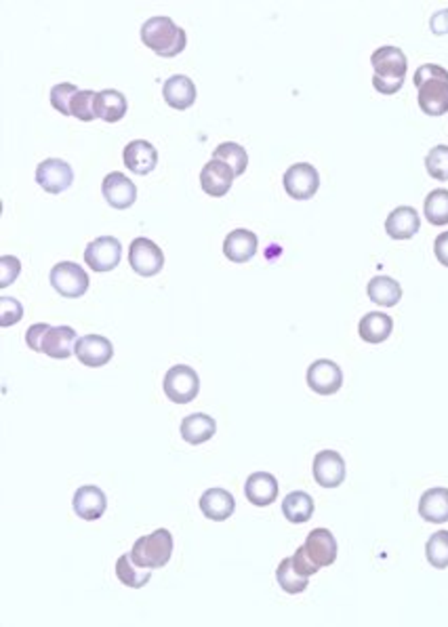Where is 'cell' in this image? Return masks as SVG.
<instances>
[{
  "instance_id": "3",
  "label": "cell",
  "mask_w": 448,
  "mask_h": 627,
  "mask_svg": "<svg viewBox=\"0 0 448 627\" xmlns=\"http://www.w3.org/2000/svg\"><path fill=\"white\" fill-rule=\"evenodd\" d=\"M131 560L142 569H162L173 556V535L169 529H158L152 535L139 537L131 547Z\"/></svg>"
},
{
  "instance_id": "6",
  "label": "cell",
  "mask_w": 448,
  "mask_h": 627,
  "mask_svg": "<svg viewBox=\"0 0 448 627\" xmlns=\"http://www.w3.org/2000/svg\"><path fill=\"white\" fill-rule=\"evenodd\" d=\"M128 263H131L133 272H137L139 276L150 278L162 272L165 267V253L154 240L139 236L128 246Z\"/></svg>"
},
{
  "instance_id": "37",
  "label": "cell",
  "mask_w": 448,
  "mask_h": 627,
  "mask_svg": "<svg viewBox=\"0 0 448 627\" xmlns=\"http://www.w3.org/2000/svg\"><path fill=\"white\" fill-rule=\"evenodd\" d=\"M81 91L76 85L72 82H61V85H55L49 93V99H51V105L59 114L72 116V102H74L76 93Z\"/></svg>"
},
{
  "instance_id": "1",
  "label": "cell",
  "mask_w": 448,
  "mask_h": 627,
  "mask_svg": "<svg viewBox=\"0 0 448 627\" xmlns=\"http://www.w3.org/2000/svg\"><path fill=\"white\" fill-rule=\"evenodd\" d=\"M375 76L373 87L381 95H394L405 85V76L408 61L402 49L398 47H381L371 58Z\"/></svg>"
},
{
  "instance_id": "22",
  "label": "cell",
  "mask_w": 448,
  "mask_h": 627,
  "mask_svg": "<svg viewBox=\"0 0 448 627\" xmlns=\"http://www.w3.org/2000/svg\"><path fill=\"white\" fill-rule=\"evenodd\" d=\"M419 108L428 116H444L448 112V81H428L419 85Z\"/></svg>"
},
{
  "instance_id": "13",
  "label": "cell",
  "mask_w": 448,
  "mask_h": 627,
  "mask_svg": "<svg viewBox=\"0 0 448 627\" xmlns=\"http://www.w3.org/2000/svg\"><path fill=\"white\" fill-rule=\"evenodd\" d=\"M234 179H236V173H234L226 162L215 160L206 162L200 171V188L206 196H212V198H221L229 192L232 188Z\"/></svg>"
},
{
  "instance_id": "17",
  "label": "cell",
  "mask_w": 448,
  "mask_h": 627,
  "mask_svg": "<svg viewBox=\"0 0 448 627\" xmlns=\"http://www.w3.org/2000/svg\"><path fill=\"white\" fill-rule=\"evenodd\" d=\"M125 166L135 175H150L158 165V150L145 139H135L125 148L122 152Z\"/></svg>"
},
{
  "instance_id": "30",
  "label": "cell",
  "mask_w": 448,
  "mask_h": 627,
  "mask_svg": "<svg viewBox=\"0 0 448 627\" xmlns=\"http://www.w3.org/2000/svg\"><path fill=\"white\" fill-rule=\"evenodd\" d=\"M282 514L289 522L304 524L313 514V499L304 491H293L284 497Z\"/></svg>"
},
{
  "instance_id": "33",
  "label": "cell",
  "mask_w": 448,
  "mask_h": 627,
  "mask_svg": "<svg viewBox=\"0 0 448 627\" xmlns=\"http://www.w3.org/2000/svg\"><path fill=\"white\" fill-rule=\"evenodd\" d=\"M212 159L226 162V165L238 175H243L246 171V166H249V154H246V150L243 145L236 142H223L215 148V152H212Z\"/></svg>"
},
{
  "instance_id": "5",
  "label": "cell",
  "mask_w": 448,
  "mask_h": 627,
  "mask_svg": "<svg viewBox=\"0 0 448 627\" xmlns=\"http://www.w3.org/2000/svg\"><path fill=\"white\" fill-rule=\"evenodd\" d=\"M165 394L175 405H188L200 391V377L192 367L175 365L165 375Z\"/></svg>"
},
{
  "instance_id": "40",
  "label": "cell",
  "mask_w": 448,
  "mask_h": 627,
  "mask_svg": "<svg viewBox=\"0 0 448 627\" xmlns=\"http://www.w3.org/2000/svg\"><path fill=\"white\" fill-rule=\"evenodd\" d=\"M21 272V261L13 255L0 257V289H7L13 284V280H18Z\"/></svg>"
},
{
  "instance_id": "18",
  "label": "cell",
  "mask_w": 448,
  "mask_h": 627,
  "mask_svg": "<svg viewBox=\"0 0 448 627\" xmlns=\"http://www.w3.org/2000/svg\"><path fill=\"white\" fill-rule=\"evenodd\" d=\"M244 495L253 506L266 507L272 506L278 497V480L270 472H255L246 478Z\"/></svg>"
},
{
  "instance_id": "32",
  "label": "cell",
  "mask_w": 448,
  "mask_h": 627,
  "mask_svg": "<svg viewBox=\"0 0 448 627\" xmlns=\"http://www.w3.org/2000/svg\"><path fill=\"white\" fill-rule=\"evenodd\" d=\"M116 577H119L122 585L139 590V587H143L150 581V569H142L139 564L133 562L131 553H125L116 562Z\"/></svg>"
},
{
  "instance_id": "25",
  "label": "cell",
  "mask_w": 448,
  "mask_h": 627,
  "mask_svg": "<svg viewBox=\"0 0 448 627\" xmlns=\"http://www.w3.org/2000/svg\"><path fill=\"white\" fill-rule=\"evenodd\" d=\"M419 516L431 524L448 522V489L436 486L425 491L419 499Z\"/></svg>"
},
{
  "instance_id": "15",
  "label": "cell",
  "mask_w": 448,
  "mask_h": 627,
  "mask_svg": "<svg viewBox=\"0 0 448 627\" xmlns=\"http://www.w3.org/2000/svg\"><path fill=\"white\" fill-rule=\"evenodd\" d=\"M76 356L81 360V365L99 368L105 367L114 356V345L110 339L102 337V335H85L78 339L76 344Z\"/></svg>"
},
{
  "instance_id": "12",
  "label": "cell",
  "mask_w": 448,
  "mask_h": 627,
  "mask_svg": "<svg viewBox=\"0 0 448 627\" xmlns=\"http://www.w3.org/2000/svg\"><path fill=\"white\" fill-rule=\"evenodd\" d=\"M307 558L316 564L318 569L330 567L337 560V539L328 529H313L304 543Z\"/></svg>"
},
{
  "instance_id": "41",
  "label": "cell",
  "mask_w": 448,
  "mask_h": 627,
  "mask_svg": "<svg viewBox=\"0 0 448 627\" xmlns=\"http://www.w3.org/2000/svg\"><path fill=\"white\" fill-rule=\"evenodd\" d=\"M413 81H414V87L423 85V82H428V81H448V70H444L442 66H436V64H425L417 72H414Z\"/></svg>"
},
{
  "instance_id": "31",
  "label": "cell",
  "mask_w": 448,
  "mask_h": 627,
  "mask_svg": "<svg viewBox=\"0 0 448 627\" xmlns=\"http://www.w3.org/2000/svg\"><path fill=\"white\" fill-rule=\"evenodd\" d=\"M276 579H278V585L282 587V592L287 593H301L307 590V585H310V577L301 575L299 570L295 569L293 558H284L282 562L278 564Z\"/></svg>"
},
{
  "instance_id": "8",
  "label": "cell",
  "mask_w": 448,
  "mask_h": 627,
  "mask_svg": "<svg viewBox=\"0 0 448 627\" xmlns=\"http://www.w3.org/2000/svg\"><path fill=\"white\" fill-rule=\"evenodd\" d=\"M122 257V244L114 236H102L89 243L85 249V263L93 272H112L119 267Z\"/></svg>"
},
{
  "instance_id": "39",
  "label": "cell",
  "mask_w": 448,
  "mask_h": 627,
  "mask_svg": "<svg viewBox=\"0 0 448 627\" xmlns=\"http://www.w3.org/2000/svg\"><path fill=\"white\" fill-rule=\"evenodd\" d=\"M24 318V306L13 297H0V327H13Z\"/></svg>"
},
{
  "instance_id": "29",
  "label": "cell",
  "mask_w": 448,
  "mask_h": 627,
  "mask_svg": "<svg viewBox=\"0 0 448 627\" xmlns=\"http://www.w3.org/2000/svg\"><path fill=\"white\" fill-rule=\"evenodd\" d=\"M367 293L371 297L373 304L381 307H394L400 304L402 299L400 283L390 276H375L371 283H368Z\"/></svg>"
},
{
  "instance_id": "16",
  "label": "cell",
  "mask_w": 448,
  "mask_h": 627,
  "mask_svg": "<svg viewBox=\"0 0 448 627\" xmlns=\"http://www.w3.org/2000/svg\"><path fill=\"white\" fill-rule=\"evenodd\" d=\"M72 506H74L78 518L93 522V520L102 518L105 509H108V497H105V492L99 486L87 484L74 492Z\"/></svg>"
},
{
  "instance_id": "20",
  "label": "cell",
  "mask_w": 448,
  "mask_h": 627,
  "mask_svg": "<svg viewBox=\"0 0 448 627\" xmlns=\"http://www.w3.org/2000/svg\"><path fill=\"white\" fill-rule=\"evenodd\" d=\"M257 246H259V240H257L255 234L251 229L238 228L229 232L226 240H223V255L234 263H246L253 259Z\"/></svg>"
},
{
  "instance_id": "2",
  "label": "cell",
  "mask_w": 448,
  "mask_h": 627,
  "mask_svg": "<svg viewBox=\"0 0 448 627\" xmlns=\"http://www.w3.org/2000/svg\"><path fill=\"white\" fill-rule=\"evenodd\" d=\"M142 43L160 58H175L186 49L188 36L171 18H152L142 26Z\"/></svg>"
},
{
  "instance_id": "27",
  "label": "cell",
  "mask_w": 448,
  "mask_h": 627,
  "mask_svg": "<svg viewBox=\"0 0 448 627\" xmlns=\"http://www.w3.org/2000/svg\"><path fill=\"white\" fill-rule=\"evenodd\" d=\"M215 432L217 422L211 415H205V413H192L182 422V438L192 446L209 442Z\"/></svg>"
},
{
  "instance_id": "19",
  "label": "cell",
  "mask_w": 448,
  "mask_h": 627,
  "mask_svg": "<svg viewBox=\"0 0 448 627\" xmlns=\"http://www.w3.org/2000/svg\"><path fill=\"white\" fill-rule=\"evenodd\" d=\"M198 506L203 516L212 520V522H223V520H228L234 514V509H236V499H234L232 492L226 489H209L203 492Z\"/></svg>"
},
{
  "instance_id": "21",
  "label": "cell",
  "mask_w": 448,
  "mask_h": 627,
  "mask_svg": "<svg viewBox=\"0 0 448 627\" xmlns=\"http://www.w3.org/2000/svg\"><path fill=\"white\" fill-rule=\"evenodd\" d=\"M419 229H421V220L413 206H398L385 220V232L394 240L413 238Z\"/></svg>"
},
{
  "instance_id": "42",
  "label": "cell",
  "mask_w": 448,
  "mask_h": 627,
  "mask_svg": "<svg viewBox=\"0 0 448 627\" xmlns=\"http://www.w3.org/2000/svg\"><path fill=\"white\" fill-rule=\"evenodd\" d=\"M51 324H47V322H36V324H32L30 329H27V333H26V344H27V348L30 350H35V352H42V344H44V337H47V333L51 331Z\"/></svg>"
},
{
  "instance_id": "26",
  "label": "cell",
  "mask_w": 448,
  "mask_h": 627,
  "mask_svg": "<svg viewBox=\"0 0 448 627\" xmlns=\"http://www.w3.org/2000/svg\"><path fill=\"white\" fill-rule=\"evenodd\" d=\"M391 331H394V321H391L390 314L383 312L364 314L360 324H358V333H360L362 341H367V344L371 345L383 344L391 335Z\"/></svg>"
},
{
  "instance_id": "43",
  "label": "cell",
  "mask_w": 448,
  "mask_h": 627,
  "mask_svg": "<svg viewBox=\"0 0 448 627\" xmlns=\"http://www.w3.org/2000/svg\"><path fill=\"white\" fill-rule=\"evenodd\" d=\"M290 558H293V564H295V569H297V570H299V573H301V575H305V577H312V575H316V573H318V570H321V569H318V567H316V564H313V562H312V560H310V558H307V553H305V550H304V546H301V547H299V550H297V552H295V556H290Z\"/></svg>"
},
{
  "instance_id": "11",
  "label": "cell",
  "mask_w": 448,
  "mask_h": 627,
  "mask_svg": "<svg viewBox=\"0 0 448 627\" xmlns=\"http://www.w3.org/2000/svg\"><path fill=\"white\" fill-rule=\"evenodd\" d=\"M312 472L322 489H337L345 480V461L337 451H321L313 457Z\"/></svg>"
},
{
  "instance_id": "34",
  "label": "cell",
  "mask_w": 448,
  "mask_h": 627,
  "mask_svg": "<svg viewBox=\"0 0 448 627\" xmlns=\"http://www.w3.org/2000/svg\"><path fill=\"white\" fill-rule=\"evenodd\" d=\"M425 220L431 226H448V190H434L423 205Z\"/></svg>"
},
{
  "instance_id": "36",
  "label": "cell",
  "mask_w": 448,
  "mask_h": 627,
  "mask_svg": "<svg viewBox=\"0 0 448 627\" xmlns=\"http://www.w3.org/2000/svg\"><path fill=\"white\" fill-rule=\"evenodd\" d=\"M425 169L431 179L448 182V145H436L425 156Z\"/></svg>"
},
{
  "instance_id": "9",
  "label": "cell",
  "mask_w": 448,
  "mask_h": 627,
  "mask_svg": "<svg viewBox=\"0 0 448 627\" xmlns=\"http://www.w3.org/2000/svg\"><path fill=\"white\" fill-rule=\"evenodd\" d=\"M305 379L310 390L318 396H333L344 385V371L333 360H316L307 368Z\"/></svg>"
},
{
  "instance_id": "35",
  "label": "cell",
  "mask_w": 448,
  "mask_h": 627,
  "mask_svg": "<svg viewBox=\"0 0 448 627\" xmlns=\"http://www.w3.org/2000/svg\"><path fill=\"white\" fill-rule=\"evenodd\" d=\"M425 558L434 569H448V530H438L425 543Z\"/></svg>"
},
{
  "instance_id": "4",
  "label": "cell",
  "mask_w": 448,
  "mask_h": 627,
  "mask_svg": "<svg viewBox=\"0 0 448 627\" xmlns=\"http://www.w3.org/2000/svg\"><path fill=\"white\" fill-rule=\"evenodd\" d=\"M49 280H51V287L66 299H76L89 290V274L81 263L74 261L55 263Z\"/></svg>"
},
{
  "instance_id": "7",
  "label": "cell",
  "mask_w": 448,
  "mask_h": 627,
  "mask_svg": "<svg viewBox=\"0 0 448 627\" xmlns=\"http://www.w3.org/2000/svg\"><path fill=\"white\" fill-rule=\"evenodd\" d=\"M282 186L290 198L310 200L316 196L318 188H321V175H318L316 166L310 165V162H297V165L289 166L287 173H284Z\"/></svg>"
},
{
  "instance_id": "38",
  "label": "cell",
  "mask_w": 448,
  "mask_h": 627,
  "mask_svg": "<svg viewBox=\"0 0 448 627\" xmlns=\"http://www.w3.org/2000/svg\"><path fill=\"white\" fill-rule=\"evenodd\" d=\"M95 99H97L95 91H89V89L78 91L74 102H72V116H76L82 122H91L97 119V114H95Z\"/></svg>"
},
{
  "instance_id": "14",
  "label": "cell",
  "mask_w": 448,
  "mask_h": 627,
  "mask_svg": "<svg viewBox=\"0 0 448 627\" xmlns=\"http://www.w3.org/2000/svg\"><path fill=\"white\" fill-rule=\"evenodd\" d=\"M102 192H104V198L108 200V205L112 206V209H119V211L128 209V206L135 205V200H137L135 183H133L131 179H128L127 175H122V173H119V171L105 175Z\"/></svg>"
},
{
  "instance_id": "23",
  "label": "cell",
  "mask_w": 448,
  "mask_h": 627,
  "mask_svg": "<svg viewBox=\"0 0 448 627\" xmlns=\"http://www.w3.org/2000/svg\"><path fill=\"white\" fill-rule=\"evenodd\" d=\"M76 344H78V335L72 327H53L51 331L47 333L42 344V354H47L49 358H55V360H66L72 354H76Z\"/></svg>"
},
{
  "instance_id": "28",
  "label": "cell",
  "mask_w": 448,
  "mask_h": 627,
  "mask_svg": "<svg viewBox=\"0 0 448 627\" xmlns=\"http://www.w3.org/2000/svg\"><path fill=\"white\" fill-rule=\"evenodd\" d=\"M127 97L116 89H105V91L97 93L95 99V114L104 122H119L125 119L127 114Z\"/></svg>"
},
{
  "instance_id": "24",
  "label": "cell",
  "mask_w": 448,
  "mask_h": 627,
  "mask_svg": "<svg viewBox=\"0 0 448 627\" xmlns=\"http://www.w3.org/2000/svg\"><path fill=\"white\" fill-rule=\"evenodd\" d=\"M162 97L175 110H188L196 102V85L186 74H175L162 87Z\"/></svg>"
},
{
  "instance_id": "44",
  "label": "cell",
  "mask_w": 448,
  "mask_h": 627,
  "mask_svg": "<svg viewBox=\"0 0 448 627\" xmlns=\"http://www.w3.org/2000/svg\"><path fill=\"white\" fill-rule=\"evenodd\" d=\"M434 253L442 266L448 267V232H442L434 243Z\"/></svg>"
},
{
  "instance_id": "10",
  "label": "cell",
  "mask_w": 448,
  "mask_h": 627,
  "mask_svg": "<svg viewBox=\"0 0 448 627\" xmlns=\"http://www.w3.org/2000/svg\"><path fill=\"white\" fill-rule=\"evenodd\" d=\"M74 182V171L66 160L47 159L36 166V183L44 192L61 194Z\"/></svg>"
}]
</instances>
